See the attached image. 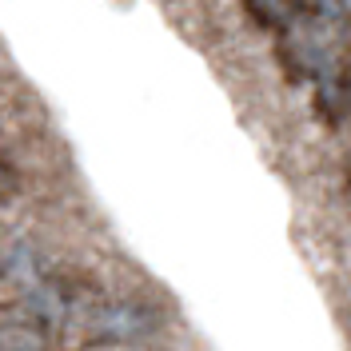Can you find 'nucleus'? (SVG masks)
Listing matches in <instances>:
<instances>
[{"label": "nucleus", "mask_w": 351, "mask_h": 351, "mask_svg": "<svg viewBox=\"0 0 351 351\" xmlns=\"http://www.w3.org/2000/svg\"><path fill=\"white\" fill-rule=\"evenodd\" d=\"M152 328H156L152 311H144V307H136V304L112 307V311L100 315V331L108 339H140V335H148Z\"/></svg>", "instance_id": "1"}, {"label": "nucleus", "mask_w": 351, "mask_h": 351, "mask_svg": "<svg viewBox=\"0 0 351 351\" xmlns=\"http://www.w3.org/2000/svg\"><path fill=\"white\" fill-rule=\"evenodd\" d=\"M0 184H8V172H4V164H0Z\"/></svg>", "instance_id": "2"}]
</instances>
